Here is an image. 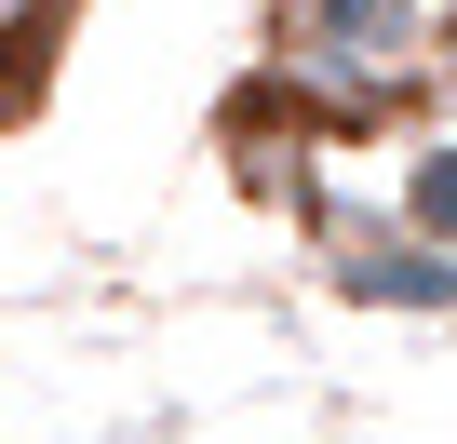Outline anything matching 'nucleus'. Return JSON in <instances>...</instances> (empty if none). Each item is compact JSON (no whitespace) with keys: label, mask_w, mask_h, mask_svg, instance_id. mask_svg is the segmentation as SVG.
<instances>
[{"label":"nucleus","mask_w":457,"mask_h":444,"mask_svg":"<svg viewBox=\"0 0 457 444\" xmlns=\"http://www.w3.org/2000/svg\"><path fill=\"white\" fill-rule=\"evenodd\" d=\"M310 41L337 68H403L417 54V0H310Z\"/></svg>","instance_id":"obj_2"},{"label":"nucleus","mask_w":457,"mask_h":444,"mask_svg":"<svg viewBox=\"0 0 457 444\" xmlns=\"http://www.w3.org/2000/svg\"><path fill=\"white\" fill-rule=\"evenodd\" d=\"M68 28H81V0H14V14H0V121H28L54 95V41Z\"/></svg>","instance_id":"obj_1"},{"label":"nucleus","mask_w":457,"mask_h":444,"mask_svg":"<svg viewBox=\"0 0 457 444\" xmlns=\"http://www.w3.org/2000/svg\"><path fill=\"white\" fill-rule=\"evenodd\" d=\"M417 215H430V230H444V243H457V148H444V162H430V175H417Z\"/></svg>","instance_id":"obj_3"}]
</instances>
